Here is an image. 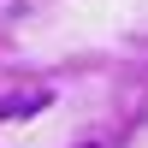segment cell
Instances as JSON below:
<instances>
[{
  "mask_svg": "<svg viewBox=\"0 0 148 148\" xmlns=\"http://www.w3.org/2000/svg\"><path fill=\"white\" fill-rule=\"evenodd\" d=\"M47 107V89H30V95H6L0 101V119H36Z\"/></svg>",
  "mask_w": 148,
  "mask_h": 148,
  "instance_id": "obj_1",
  "label": "cell"
}]
</instances>
